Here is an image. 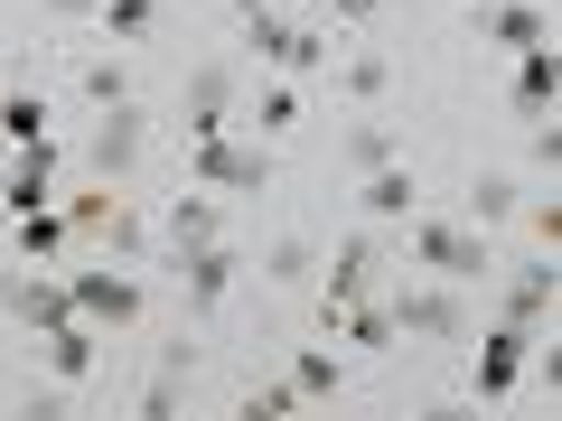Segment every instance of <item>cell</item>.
Listing matches in <instances>:
<instances>
[{
	"label": "cell",
	"instance_id": "obj_12",
	"mask_svg": "<svg viewBox=\"0 0 562 421\" xmlns=\"http://www.w3.org/2000/svg\"><path fill=\"white\" fill-rule=\"evenodd\" d=\"M150 10H160V0H113V10H103V20H113L122 38H140V29H150Z\"/></svg>",
	"mask_w": 562,
	"mask_h": 421
},
{
	"label": "cell",
	"instance_id": "obj_10",
	"mask_svg": "<svg viewBox=\"0 0 562 421\" xmlns=\"http://www.w3.org/2000/svg\"><path fill=\"white\" fill-rule=\"evenodd\" d=\"M497 38L506 47H543V20L525 10V0H506V10H497Z\"/></svg>",
	"mask_w": 562,
	"mask_h": 421
},
{
	"label": "cell",
	"instance_id": "obj_7",
	"mask_svg": "<svg viewBox=\"0 0 562 421\" xmlns=\"http://www.w3.org/2000/svg\"><path fill=\"white\" fill-rule=\"evenodd\" d=\"M366 206H375V216H413V179H403V169H384V179L366 187Z\"/></svg>",
	"mask_w": 562,
	"mask_h": 421
},
{
	"label": "cell",
	"instance_id": "obj_13",
	"mask_svg": "<svg viewBox=\"0 0 562 421\" xmlns=\"http://www.w3.org/2000/svg\"><path fill=\"white\" fill-rule=\"evenodd\" d=\"M431 421H487V412H431Z\"/></svg>",
	"mask_w": 562,
	"mask_h": 421
},
{
	"label": "cell",
	"instance_id": "obj_4",
	"mask_svg": "<svg viewBox=\"0 0 562 421\" xmlns=\"http://www.w3.org/2000/svg\"><path fill=\"white\" fill-rule=\"evenodd\" d=\"M10 309H20L29 328H66V319H76V309H66V291H57V281H20V291H10Z\"/></svg>",
	"mask_w": 562,
	"mask_h": 421
},
{
	"label": "cell",
	"instance_id": "obj_11",
	"mask_svg": "<svg viewBox=\"0 0 562 421\" xmlns=\"http://www.w3.org/2000/svg\"><path fill=\"white\" fill-rule=\"evenodd\" d=\"M57 243H66V216H47V206L20 216V253H57Z\"/></svg>",
	"mask_w": 562,
	"mask_h": 421
},
{
	"label": "cell",
	"instance_id": "obj_14",
	"mask_svg": "<svg viewBox=\"0 0 562 421\" xmlns=\"http://www.w3.org/2000/svg\"><path fill=\"white\" fill-rule=\"evenodd\" d=\"M150 421H169V402H160V412H150Z\"/></svg>",
	"mask_w": 562,
	"mask_h": 421
},
{
	"label": "cell",
	"instance_id": "obj_5",
	"mask_svg": "<svg viewBox=\"0 0 562 421\" xmlns=\"http://www.w3.org/2000/svg\"><path fill=\"white\" fill-rule=\"evenodd\" d=\"M516 103H525V113H553V47H525V66H516Z\"/></svg>",
	"mask_w": 562,
	"mask_h": 421
},
{
	"label": "cell",
	"instance_id": "obj_6",
	"mask_svg": "<svg viewBox=\"0 0 562 421\" xmlns=\"http://www.w3.org/2000/svg\"><path fill=\"white\" fill-rule=\"evenodd\" d=\"M57 338V375L76 384V375H94V338H85V319H66V328H47Z\"/></svg>",
	"mask_w": 562,
	"mask_h": 421
},
{
	"label": "cell",
	"instance_id": "obj_9",
	"mask_svg": "<svg viewBox=\"0 0 562 421\" xmlns=\"http://www.w3.org/2000/svg\"><path fill=\"white\" fill-rule=\"evenodd\" d=\"M328 384H338V356H328V346H310L301 375H291V402H301V394H328Z\"/></svg>",
	"mask_w": 562,
	"mask_h": 421
},
{
	"label": "cell",
	"instance_id": "obj_2",
	"mask_svg": "<svg viewBox=\"0 0 562 421\" xmlns=\"http://www.w3.org/2000/svg\"><path fill=\"white\" fill-rule=\"evenodd\" d=\"M525 346H535L525 328H497V338L479 346V394H506V384L525 375Z\"/></svg>",
	"mask_w": 562,
	"mask_h": 421
},
{
	"label": "cell",
	"instance_id": "obj_3",
	"mask_svg": "<svg viewBox=\"0 0 562 421\" xmlns=\"http://www.w3.org/2000/svg\"><path fill=\"white\" fill-rule=\"evenodd\" d=\"M413 243H422V262H441V272H479V262H487L479 235H450V225H422Z\"/></svg>",
	"mask_w": 562,
	"mask_h": 421
},
{
	"label": "cell",
	"instance_id": "obj_1",
	"mask_svg": "<svg viewBox=\"0 0 562 421\" xmlns=\"http://www.w3.org/2000/svg\"><path fill=\"white\" fill-rule=\"evenodd\" d=\"M66 309H76L85 328H94V319H132V309H140V291H132L122 272H85L76 291H66Z\"/></svg>",
	"mask_w": 562,
	"mask_h": 421
},
{
	"label": "cell",
	"instance_id": "obj_8",
	"mask_svg": "<svg viewBox=\"0 0 562 421\" xmlns=\"http://www.w3.org/2000/svg\"><path fill=\"white\" fill-rule=\"evenodd\" d=\"M0 132H10V140H38V132H47V103H38V94H10V113H0Z\"/></svg>",
	"mask_w": 562,
	"mask_h": 421
}]
</instances>
